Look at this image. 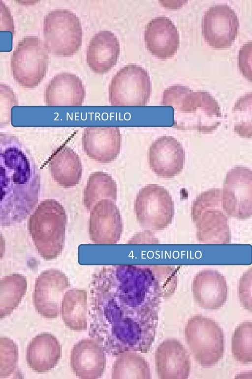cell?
Segmentation results:
<instances>
[{
  "mask_svg": "<svg viewBox=\"0 0 252 379\" xmlns=\"http://www.w3.org/2000/svg\"><path fill=\"white\" fill-rule=\"evenodd\" d=\"M90 288V337L112 356L147 353L160 303L155 265L103 266L92 275Z\"/></svg>",
  "mask_w": 252,
  "mask_h": 379,
  "instance_id": "1",
  "label": "cell"
},
{
  "mask_svg": "<svg viewBox=\"0 0 252 379\" xmlns=\"http://www.w3.org/2000/svg\"><path fill=\"white\" fill-rule=\"evenodd\" d=\"M39 171L29 150L14 135L0 132V226L21 223L37 204Z\"/></svg>",
  "mask_w": 252,
  "mask_h": 379,
  "instance_id": "2",
  "label": "cell"
},
{
  "mask_svg": "<svg viewBox=\"0 0 252 379\" xmlns=\"http://www.w3.org/2000/svg\"><path fill=\"white\" fill-rule=\"evenodd\" d=\"M162 104L174 109L173 127L183 131L211 133L221 123L220 105L209 92L175 84L165 89Z\"/></svg>",
  "mask_w": 252,
  "mask_h": 379,
  "instance_id": "3",
  "label": "cell"
},
{
  "mask_svg": "<svg viewBox=\"0 0 252 379\" xmlns=\"http://www.w3.org/2000/svg\"><path fill=\"white\" fill-rule=\"evenodd\" d=\"M67 215L55 199L41 202L29 217L28 230L39 254L46 260L57 258L64 246Z\"/></svg>",
  "mask_w": 252,
  "mask_h": 379,
  "instance_id": "4",
  "label": "cell"
},
{
  "mask_svg": "<svg viewBox=\"0 0 252 379\" xmlns=\"http://www.w3.org/2000/svg\"><path fill=\"white\" fill-rule=\"evenodd\" d=\"M190 216L196 228L197 240L205 244L230 243L228 217L222 208V190L203 191L193 201Z\"/></svg>",
  "mask_w": 252,
  "mask_h": 379,
  "instance_id": "5",
  "label": "cell"
},
{
  "mask_svg": "<svg viewBox=\"0 0 252 379\" xmlns=\"http://www.w3.org/2000/svg\"><path fill=\"white\" fill-rule=\"evenodd\" d=\"M184 333L190 352L199 365L211 367L222 358L223 330L214 320L200 314L192 316L187 322Z\"/></svg>",
  "mask_w": 252,
  "mask_h": 379,
  "instance_id": "6",
  "label": "cell"
},
{
  "mask_svg": "<svg viewBox=\"0 0 252 379\" xmlns=\"http://www.w3.org/2000/svg\"><path fill=\"white\" fill-rule=\"evenodd\" d=\"M44 44L49 52L57 57H71L80 49L83 32L76 15L67 9H55L45 16Z\"/></svg>",
  "mask_w": 252,
  "mask_h": 379,
  "instance_id": "7",
  "label": "cell"
},
{
  "mask_svg": "<svg viewBox=\"0 0 252 379\" xmlns=\"http://www.w3.org/2000/svg\"><path fill=\"white\" fill-rule=\"evenodd\" d=\"M49 52L40 38L27 36L13 52L11 70L14 79L26 88L37 86L45 77L49 61Z\"/></svg>",
  "mask_w": 252,
  "mask_h": 379,
  "instance_id": "8",
  "label": "cell"
},
{
  "mask_svg": "<svg viewBox=\"0 0 252 379\" xmlns=\"http://www.w3.org/2000/svg\"><path fill=\"white\" fill-rule=\"evenodd\" d=\"M136 219L146 230H160L166 228L174 217V203L164 187L149 184L141 189L134 204Z\"/></svg>",
  "mask_w": 252,
  "mask_h": 379,
  "instance_id": "9",
  "label": "cell"
},
{
  "mask_svg": "<svg viewBox=\"0 0 252 379\" xmlns=\"http://www.w3.org/2000/svg\"><path fill=\"white\" fill-rule=\"evenodd\" d=\"M152 85L148 72L138 65H126L112 78L109 100L113 106H144L148 102Z\"/></svg>",
  "mask_w": 252,
  "mask_h": 379,
  "instance_id": "10",
  "label": "cell"
},
{
  "mask_svg": "<svg viewBox=\"0 0 252 379\" xmlns=\"http://www.w3.org/2000/svg\"><path fill=\"white\" fill-rule=\"evenodd\" d=\"M222 208L228 217L248 219L252 215V171L237 166L226 173L222 190Z\"/></svg>",
  "mask_w": 252,
  "mask_h": 379,
  "instance_id": "11",
  "label": "cell"
},
{
  "mask_svg": "<svg viewBox=\"0 0 252 379\" xmlns=\"http://www.w3.org/2000/svg\"><path fill=\"white\" fill-rule=\"evenodd\" d=\"M202 34L208 44L215 48L231 46L239 33L238 16L227 4L210 7L202 19Z\"/></svg>",
  "mask_w": 252,
  "mask_h": 379,
  "instance_id": "12",
  "label": "cell"
},
{
  "mask_svg": "<svg viewBox=\"0 0 252 379\" xmlns=\"http://www.w3.org/2000/svg\"><path fill=\"white\" fill-rule=\"evenodd\" d=\"M70 286L68 278L62 271H43L37 277L33 302L37 312L46 318H56L61 313L64 291Z\"/></svg>",
  "mask_w": 252,
  "mask_h": 379,
  "instance_id": "13",
  "label": "cell"
},
{
  "mask_svg": "<svg viewBox=\"0 0 252 379\" xmlns=\"http://www.w3.org/2000/svg\"><path fill=\"white\" fill-rule=\"evenodd\" d=\"M89 234L94 244L111 245L120 239L123 223L119 208L110 199H101L90 211Z\"/></svg>",
  "mask_w": 252,
  "mask_h": 379,
  "instance_id": "14",
  "label": "cell"
},
{
  "mask_svg": "<svg viewBox=\"0 0 252 379\" xmlns=\"http://www.w3.org/2000/svg\"><path fill=\"white\" fill-rule=\"evenodd\" d=\"M185 159V153L182 144L172 136L158 138L149 149L150 167L159 177L171 178L180 174Z\"/></svg>",
  "mask_w": 252,
  "mask_h": 379,
  "instance_id": "15",
  "label": "cell"
},
{
  "mask_svg": "<svg viewBox=\"0 0 252 379\" xmlns=\"http://www.w3.org/2000/svg\"><path fill=\"white\" fill-rule=\"evenodd\" d=\"M122 135L117 126H91L84 129L82 146L88 157L101 163H109L118 156Z\"/></svg>",
  "mask_w": 252,
  "mask_h": 379,
  "instance_id": "16",
  "label": "cell"
},
{
  "mask_svg": "<svg viewBox=\"0 0 252 379\" xmlns=\"http://www.w3.org/2000/svg\"><path fill=\"white\" fill-rule=\"evenodd\" d=\"M156 370L160 379H186L189 376V355L177 340L167 339L155 352Z\"/></svg>",
  "mask_w": 252,
  "mask_h": 379,
  "instance_id": "17",
  "label": "cell"
},
{
  "mask_svg": "<svg viewBox=\"0 0 252 379\" xmlns=\"http://www.w3.org/2000/svg\"><path fill=\"white\" fill-rule=\"evenodd\" d=\"M103 347L94 339H83L72 347L70 367L80 379L99 378L106 367V356Z\"/></svg>",
  "mask_w": 252,
  "mask_h": 379,
  "instance_id": "18",
  "label": "cell"
},
{
  "mask_svg": "<svg viewBox=\"0 0 252 379\" xmlns=\"http://www.w3.org/2000/svg\"><path fill=\"white\" fill-rule=\"evenodd\" d=\"M144 40L149 51L161 59L173 57L179 47L177 28L171 20L165 16L157 17L148 23Z\"/></svg>",
  "mask_w": 252,
  "mask_h": 379,
  "instance_id": "19",
  "label": "cell"
},
{
  "mask_svg": "<svg viewBox=\"0 0 252 379\" xmlns=\"http://www.w3.org/2000/svg\"><path fill=\"white\" fill-rule=\"evenodd\" d=\"M191 290L195 301L199 306L207 309L220 308L228 297L225 277L217 270L199 271L192 281Z\"/></svg>",
  "mask_w": 252,
  "mask_h": 379,
  "instance_id": "20",
  "label": "cell"
},
{
  "mask_svg": "<svg viewBox=\"0 0 252 379\" xmlns=\"http://www.w3.org/2000/svg\"><path fill=\"white\" fill-rule=\"evenodd\" d=\"M85 96L82 80L75 75L62 73L53 77L44 93L48 106H81Z\"/></svg>",
  "mask_w": 252,
  "mask_h": 379,
  "instance_id": "21",
  "label": "cell"
},
{
  "mask_svg": "<svg viewBox=\"0 0 252 379\" xmlns=\"http://www.w3.org/2000/svg\"><path fill=\"white\" fill-rule=\"evenodd\" d=\"M119 53L116 36L109 31H100L94 36L87 47L88 65L94 73H107L116 64Z\"/></svg>",
  "mask_w": 252,
  "mask_h": 379,
  "instance_id": "22",
  "label": "cell"
},
{
  "mask_svg": "<svg viewBox=\"0 0 252 379\" xmlns=\"http://www.w3.org/2000/svg\"><path fill=\"white\" fill-rule=\"evenodd\" d=\"M62 345L53 335L39 334L32 340L27 346V364L36 372H47L58 364L62 356Z\"/></svg>",
  "mask_w": 252,
  "mask_h": 379,
  "instance_id": "23",
  "label": "cell"
},
{
  "mask_svg": "<svg viewBox=\"0 0 252 379\" xmlns=\"http://www.w3.org/2000/svg\"><path fill=\"white\" fill-rule=\"evenodd\" d=\"M53 179L64 188H70L79 184L83 172L82 165L78 154L70 148L62 146L48 160Z\"/></svg>",
  "mask_w": 252,
  "mask_h": 379,
  "instance_id": "24",
  "label": "cell"
},
{
  "mask_svg": "<svg viewBox=\"0 0 252 379\" xmlns=\"http://www.w3.org/2000/svg\"><path fill=\"white\" fill-rule=\"evenodd\" d=\"M87 292L73 288L64 293L61 313L64 324L73 330L87 329Z\"/></svg>",
  "mask_w": 252,
  "mask_h": 379,
  "instance_id": "25",
  "label": "cell"
},
{
  "mask_svg": "<svg viewBox=\"0 0 252 379\" xmlns=\"http://www.w3.org/2000/svg\"><path fill=\"white\" fill-rule=\"evenodd\" d=\"M83 193L84 205L90 211L101 199H110L116 202L117 186L116 182L108 174L101 171L95 172L89 176Z\"/></svg>",
  "mask_w": 252,
  "mask_h": 379,
  "instance_id": "26",
  "label": "cell"
},
{
  "mask_svg": "<svg viewBox=\"0 0 252 379\" xmlns=\"http://www.w3.org/2000/svg\"><path fill=\"white\" fill-rule=\"evenodd\" d=\"M26 277L19 274L0 279V319L11 314L19 305L27 289Z\"/></svg>",
  "mask_w": 252,
  "mask_h": 379,
  "instance_id": "27",
  "label": "cell"
},
{
  "mask_svg": "<svg viewBox=\"0 0 252 379\" xmlns=\"http://www.w3.org/2000/svg\"><path fill=\"white\" fill-rule=\"evenodd\" d=\"M112 369V379H150V368L139 354L125 352L117 356Z\"/></svg>",
  "mask_w": 252,
  "mask_h": 379,
  "instance_id": "28",
  "label": "cell"
},
{
  "mask_svg": "<svg viewBox=\"0 0 252 379\" xmlns=\"http://www.w3.org/2000/svg\"><path fill=\"white\" fill-rule=\"evenodd\" d=\"M231 350L234 358L243 364L252 362V322H244L235 328Z\"/></svg>",
  "mask_w": 252,
  "mask_h": 379,
  "instance_id": "29",
  "label": "cell"
},
{
  "mask_svg": "<svg viewBox=\"0 0 252 379\" xmlns=\"http://www.w3.org/2000/svg\"><path fill=\"white\" fill-rule=\"evenodd\" d=\"M18 361V349L11 339L0 337V378H7L15 371Z\"/></svg>",
  "mask_w": 252,
  "mask_h": 379,
  "instance_id": "30",
  "label": "cell"
},
{
  "mask_svg": "<svg viewBox=\"0 0 252 379\" xmlns=\"http://www.w3.org/2000/svg\"><path fill=\"white\" fill-rule=\"evenodd\" d=\"M17 105V98L13 89L8 85L0 83V128L10 123L11 109Z\"/></svg>",
  "mask_w": 252,
  "mask_h": 379,
  "instance_id": "31",
  "label": "cell"
},
{
  "mask_svg": "<svg viewBox=\"0 0 252 379\" xmlns=\"http://www.w3.org/2000/svg\"><path fill=\"white\" fill-rule=\"evenodd\" d=\"M252 268L246 271L239 281L238 296L244 307L252 311Z\"/></svg>",
  "mask_w": 252,
  "mask_h": 379,
  "instance_id": "32",
  "label": "cell"
},
{
  "mask_svg": "<svg viewBox=\"0 0 252 379\" xmlns=\"http://www.w3.org/2000/svg\"><path fill=\"white\" fill-rule=\"evenodd\" d=\"M252 57V42L245 44L239 52L238 65L243 76L251 80V63L249 58Z\"/></svg>",
  "mask_w": 252,
  "mask_h": 379,
  "instance_id": "33",
  "label": "cell"
},
{
  "mask_svg": "<svg viewBox=\"0 0 252 379\" xmlns=\"http://www.w3.org/2000/svg\"><path fill=\"white\" fill-rule=\"evenodd\" d=\"M10 32L13 35L15 33V25L11 12L5 3L0 0V32Z\"/></svg>",
  "mask_w": 252,
  "mask_h": 379,
  "instance_id": "34",
  "label": "cell"
},
{
  "mask_svg": "<svg viewBox=\"0 0 252 379\" xmlns=\"http://www.w3.org/2000/svg\"><path fill=\"white\" fill-rule=\"evenodd\" d=\"M5 250V242L2 234L0 232V260L3 258Z\"/></svg>",
  "mask_w": 252,
  "mask_h": 379,
  "instance_id": "35",
  "label": "cell"
}]
</instances>
